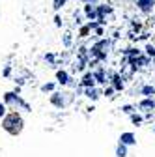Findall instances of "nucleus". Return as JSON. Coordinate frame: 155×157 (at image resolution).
I'll use <instances>...</instances> for the list:
<instances>
[]
</instances>
